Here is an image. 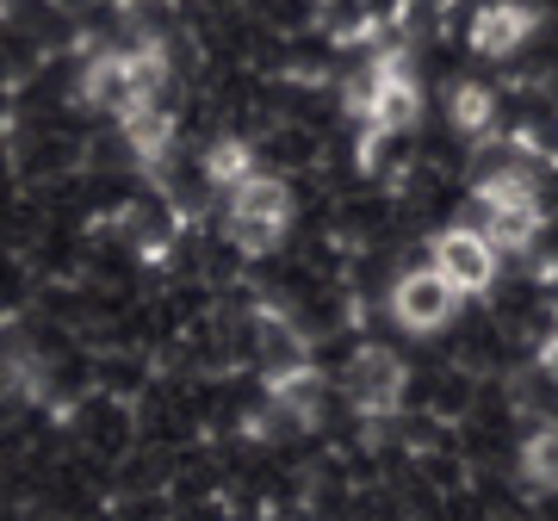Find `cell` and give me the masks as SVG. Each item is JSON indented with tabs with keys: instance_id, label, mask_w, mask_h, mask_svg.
I'll return each mask as SVG.
<instances>
[{
	"instance_id": "6da1fadb",
	"label": "cell",
	"mask_w": 558,
	"mask_h": 521,
	"mask_svg": "<svg viewBox=\"0 0 558 521\" xmlns=\"http://www.w3.org/2000/svg\"><path fill=\"white\" fill-rule=\"evenodd\" d=\"M472 199H478V230L497 242V255L534 249L546 211H539V186H534L527 168H497V174H484Z\"/></svg>"
},
{
	"instance_id": "7a4b0ae2",
	"label": "cell",
	"mask_w": 558,
	"mask_h": 521,
	"mask_svg": "<svg viewBox=\"0 0 558 521\" xmlns=\"http://www.w3.org/2000/svg\"><path fill=\"white\" fill-rule=\"evenodd\" d=\"M230 199V211H223V230H230V242H236L242 255H274L279 242H286V230H292V186L274 181V174H248L242 186H230L223 193Z\"/></svg>"
},
{
	"instance_id": "3957f363",
	"label": "cell",
	"mask_w": 558,
	"mask_h": 521,
	"mask_svg": "<svg viewBox=\"0 0 558 521\" xmlns=\"http://www.w3.org/2000/svg\"><path fill=\"white\" fill-rule=\"evenodd\" d=\"M348 112L366 124V137H398L422 119V87L398 57H379L348 87Z\"/></svg>"
},
{
	"instance_id": "277c9868",
	"label": "cell",
	"mask_w": 558,
	"mask_h": 521,
	"mask_svg": "<svg viewBox=\"0 0 558 521\" xmlns=\"http://www.w3.org/2000/svg\"><path fill=\"white\" fill-rule=\"evenodd\" d=\"M428 267H435L440 280L453 286L459 299H484L490 286H497V242L484 237L478 223H453V230H440L435 237V255H428Z\"/></svg>"
},
{
	"instance_id": "5b68a950",
	"label": "cell",
	"mask_w": 558,
	"mask_h": 521,
	"mask_svg": "<svg viewBox=\"0 0 558 521\" xmlns=\"http://www.w3.org/2000/svg\"><path fill=\"white\" fill-rule=\"evenodd\" d=\"M341 391H348V403L360 416H391L403 403V391H410V366L385 341H366V348H354V361L341 373Z\"/></svg>"
},
{
	"instance_id": "8992f818",
	"label": "cell",
	"mask_w": 558,
	"mask_h": 521,
	"mask_svg": "<svg viewBox=\"0 0 558 521\" xmlns=\"http://www.w3.org/2000/svg\"><path fill=\"white\" fill-rule=\"evenodd\" d=\"M459 304L465 299L440 280L435 267H416V274H403V280L391 286V317H398L410 336H435V329H447Z\"/></svg>"
},
{
	"instance_id": "52a82bcc",
	"label": "cell",
	"mask_w": 558,
	"mask_h": 521,
	"mask_svg": "<svg viewBox=\"0 0 558 521\" xmlns=\"http://www.w3.org/2000/svg\"><path fill=\"white\" fill-rule=\"evenodd\" d=\"M323 398H329V379H323L311 361H286L267 366V416L286 422V428H311L323 416Z\"/></svg>"
},
{
	"instance_id": "ba28073f",
	"label": "cell",
	"mask_w": 558,
	"mask_h": 521,
	"mask_svg": "<svg viewBox=\"0 0 558 521\" xmlns=\"http://www.w3.org/2000/svg\"><path fill=\"white\" fill-rule=\"evenodd\" d=\"M534 38V7L527 0H484L472 13V50L478 57H515Z\"/></svg>"
},
{
	"instance_id": "9c48e42d",
	"label": "cell",
	"mask_w": 558,
	"mask_h": 521,
	"mask_svg": "<svg viewBox=\"0 0 558 521\" xmlns=\"http://www.w3.org/2000/svg\"><path fill=\"white\" fill-rule=\"evenodd\" d=\"M124 143H131V156H137V168H161L168 161V143H174V112L168 106H137V112H124L119 119Z\"/></svg>"
},
{
	"instance_id": "30bf717a",
	"label": "cell",
	"mask_w": 558,
	"mask_h": 521,
	"mask_svg": "<svg viewBox=\"0 0 558 521\" xmlns=\"http://www.w3.org/2000/svg\"><path fill=\"white\" fill-rule=\"evenodd\" d=\"M521 478L534 490H558V422H534L521 441Z\"/></svg>"
},
{
	"instance_id": "8fae6325",
	"label": "cell",
	"mask_w": 558,
	"mask_h": 521,
	"mask_svg": "<svg viewBox=\"0 0 558 521\" xmlns=\"http://www.w3.org/2000/svg\"><path fill=\"white\" fill-rule=\"evenodd\" d=\"M447 112H453V124L465 131V137H490V124H497V94L478 87V81H459Z\"/></svg>"
},
{
	"instance_id": "7c38bea8",
	"label": "cell",
	"mask_w": 558,
	"mask_h": 521,
	"mask_svg": "<svg viewBox=\"0 0 558 521\" xmlns=\"http://www.w3.org/2000/svg\"><path fill=\"white\" fill-rule=\"evenodd\" d=\"M255 174V149L248 143H236V137H218L211 149H205V181L218 186V193H230V186H242Z\"/></svg>"
},
{
	"instance_id": "4fadbf2b",
	"label": "cell",
	"mask_w": 558,
	"mask_h": 521,
	"mask_svg": "<svg viewBox=\"0 0 558 521\" xmlns=\"http://www.w3.org/2000/svg\"><path fill=\"white\" fill-rule=\"evenodd\" d=\"M539 373H546V379H553V385H558V336H553V341H546V348H539Z\"/></svg>"
},
{
	"instance_id": "5bb4252c",
	"label": "cell",
	"mask_w": 558,
	"mask_h": 521,
	"mask_svg": "<svg viewBox=\"0 0 558 521\" xmlns=\"http://www.w3.org/2000/svg\"><path fill=\"white\" fill-rule=\"evenodd\" d=\"M13 7H20V0H0V20H7V13H13Z\"/></svg>"
}]
</instances>
